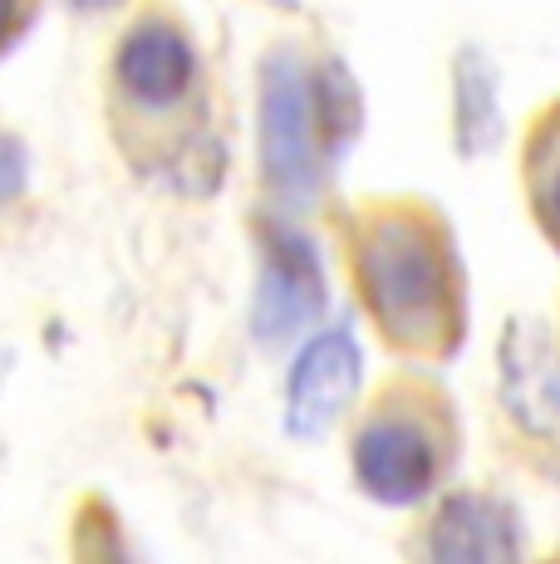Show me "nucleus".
Listing matches in <instances>:
<instances>
[{"label":"nucleus","mask_w":560,"mask_h":564,"mask_svg":"<svg viewBox=\"0 0 560 564\" xmlns=\"http://www.w3.org/2000/svg\"><path fill=\"white\" fill-rule=\"evenodd\" d=\"M349 270L369 319L394 349L443 359L462 339V270L428 206L379 202L349 221Z\"/></svg>","instance_id":"nucleus-1"},{"label":"nucleus","mask_w":560,"mask_h":564,"mask_svg":"<svg viewBox=\"0 0 560 564\" xmlns=\"http://www.w3.org/2000/svg\"><path fill=\"white\" fill-rule=\"evenodd\" d=\"M452 412L418 383H394L349 437L354 481L379 506H418L438 491L452 462Z\"/></svg>","instance_id":"nucleus-2"},{"label":"nucleus","mask_w":560,"mask_h":564,"mask_svg":"<svg viewBox=\"0 0 560 564\" xmlns=\"http://www.w3.org/2000/svg\"><path fill=\"white\" fill-rule=\"evenodd\" d=\"M114 118L123 143L153 133H177L187 104L202 89V59L192 35L172 15H138L114 45Z\"/></svg>","instance_id":"nucleus-3"},{"label":"nucleus","mask_w":560,"mask_h":564,"mask_svg":"<svg viewBox=\"0 0 560 564\" xmlns=\"http://www.w3.org/2000/svg\"><path fill=\"white\" fill-rule=\"evenodd\" d=\"M261 177L286 206L315 202L320 182L330 172V143L325 118L315 99V74L295 54H271L261 64Z\"/></svg>","instance_id":"nucleus-4"},{"label":"nucleus","mask_w":560,"mask_h":564,"mask_svg":"<svg viewBox=\"0 0 560 564\" xmlns=\"http://www.w3.org/2000/svg\"><path fill=\"white\" fill-rule=\"evenodd\" d=\"M359 344L349 329H320L295 354L286 378V427L290 437H325L359 393Z\"/></svg>","instance_id":"nucleus-5"},{"label":"nucleus","mask_w":560,"mask_h":564,"mask_svg":"<svg viewBox=\"0 0 560 564\" xmlns=\"http://www.w3.org/2000/svg\"><path fill=\"white\" fill-rule=\"evenodd\" d=\"M261 251L266 256H261V280H256L251 324L261 344H280L320 319L325 275H320V260L310 251V241L300 231H290V226H271Z\"/></svg>","instance_id":"nucleus-6"},{"label":"nucleus","mask_w":560,"mask_h":564,"mask_svg":"<svg viewBox=\"0 0 560 564\" xmlns=\"http://www.w3.org/2000/svg\"><path fill=\"white\" fill-rule=\"evenodd\" d=\"M502 398L526 437L560 442V349L546 324H511L502 344Z\"/></svg>","instance_id":"nucleus-7"},{"label":"nucleus","mask_w":560,"mask_h":564,"mask_svg":"<svg viewBox=\"0 0 560 564\" xmlns=\"http://www.w3.org/2000/svg\"><path fill=\"white\" fill-rule=\"evenodd\" d=\"M428 555L443 564L462 560H516L521 555V520L511 506L477 491H457L438 506L428 530Z\"/></svg>","instance_id":"nucleus-8"},{"label":"nucleus","mask_w":560,"mask_h":564,"mask_svg":"<svg viewBox=\"0 0 560 564\" xmlns=\"http://www.w3.org/2000/svg\"><path fill=\"white\" fill-rule=\"evenodd\" d=\"M452 128H457V148L467 158L487 153L497 148L502 138V104H497V74L492 64L482 59L477 50H462L457 54V69H452Z\"/></svg>","instance_id":"nucleus-9"},{"label":"nucleus","mask_w":560,"mask_h":564,"mask_svg":"<svg viewBox=\"0 0 560 564\" xmlns=\"http://www.w3.org/2000/svg\"><path fill=\"white\" fill-rule=\"evenodd\" d=\"M526 192L541 231L560 246V108L546 123H536L531 148H526Z\"/></svg>","instance_id":"nucleus-10"},{"label":"nucleus","mask_w":560,"mask_h":564,"mask_svg":"<svg viewBox=\"0 0 560 564\" xmlns=\"http://www.w3.org/2000/svg\"><path fill=\"white\" fill-rule=\"evenodd\" d=\"M25 187H30V153H25V143H20L15 133L0 128V206L20 202L25 197Z\"/></svg>","instance_id":"nucleus-11"},{"label":"nucleus","mask_w":560,"mask_h":564,"mask_svg":"<svg viewBox=\"0 0 560 564\" xmlns=\"http://www.w3.org/2000/svg\"><path fill=\"white\" fill-rule=\"evenodd\" d=\"M35 20V0H0V54L15 45Z\"/></svg>","instance_id":"nucleus-12"},{"label":"nucleus","mask_w":560,"mask_h":564,"mask_svg":"<svg viewBox=\"0 0 560 564\" xmlns=\"http://www.w3.org/2000/svg\"><path fill=\"white\" fill-rule=\"evenodd\" d=\"M69 6L79 10V15H104V10H118L123 0H69Z\"/></svg>","instance_id":"nucleus-13"}]
</instances>
